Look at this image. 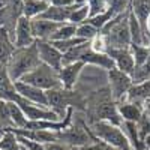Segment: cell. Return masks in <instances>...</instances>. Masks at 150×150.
<instances>
[{"instance_id": "6da1fadb", "label": "cell", "mask_w": 150, "mask_h": 150, "mask_svg": "<svg viewBox=\"0 0 150 150\" xmlns=\"http://www.w3.org/2000/svg\"><path fill=\"white\" fill-rule=\"evenodd\" d=\"M41 65L39 53H38L36 41L35 44L24 47V48H15L14 54H12L9 63L6 65L8 75L12 81H20L24 75H27L33 69H36Z\"/></svg>"}, {"instance_id": "7a4b0ae2", "label": "cell", "mask_w": 150, "mask_h": 150, "mask_svg": "<svg viewBox=\"0 0 150 150\" xmlns=\"http://www.w3.org/2000/svg\"><path fill=\"white\" fill-rule=\"evenodd\" d=\"M89 131L93 138L102 141L117 150H132V146L128 140L126 134H125V131L122 129V126L112 125L110 122L99 120V122L90 123Z\"/></svg>"}, {"instance_id": "3957f363", "label": "cell", "mask_w": 150, "mask_h": 150, "mask_svg": "<svg viewBox=\"0 0 150 150\" xmlns=\"http://www.w3.org/2000/svg\"><path fill=\"white\" fill-rule=\"evenodd\" d=\"M104 35L108 48H129L131 33H129V11L123 15L112 18L99 32ZM107 48V50H108Z\"/></svg>"}, {"instance_id": "277c9868", "label": "cell", "mask_w": 150, "mask_h": 150, "mask_svg": "<svg viewBox=\"0 0 150 150\" xmlns=\"http://www.w3.org/2000/svg\"><path fill=\"white\" fill-rule=\"evenodd\" d=\"M20 81L26 83V84H30V86H35V87H38V89L44 90V92L62 87V83H60V78H59V72L54 71L53 68L44 65V63H41L36 69H33L27 75H24Z\"/></svg>"}, {"instance_id": "5b68a950", "label": "cell", "mask_w": 150, "mask_h": 150, "mask_svg": "<svg viewBox=\"0 0 150 150\" xmlns=\"http://www.w3.org/2000/svg\"><path fill=\"white\" fill-rule=\"evenodd\" d=\"M57 140L59 143L68 144L74 149H81L93 143V137L89 131V126L86 123H83L81 126L77 125H71L69 128L59 131L57 132Z\"/></svg>"}, {"instance_id": "8992f818", "label": "cell", "mask_w": 150, "mask_h": 150, "mask_svg": "<svg viewBox=\"0 0 150 150\" xmlns=\"http://www.w3.org/2000/svg\"><path fill=\"white\" fill-rule=\"evenodd\" d=\"M107 72H108V89H110L112 101L116 104L125 102L131 86L134 84L132 77L122 72V71H119L117 68H112Z\"/></svg>"}, {"instance_id": "52a82bcc", "label": "cell", "mask_w": 150, "mask_h": 150, "mask_svg": "<svg viewBox=\"0 0 150 150\" xmlns=\"http://www.w3.org/2000/svg\"><path fill=\"white\" fill-rule=\"evenodd\" d=\"M36 47H38V53H39L41 63L53 68L54 71L59 72L62 69L63 54H62L50 41H36Z\"/></svg>"}, {"instance_id": "ba28073f", "label": "cell", "mask_w": 150, "mask_h": 150, "mask_svg": "<svg viewBox=\"0 0 150 150\" xmlns=\"http://www.w3.org/2000/svg\"><path fill=\"white\" fill-rule=\"evenodd\" d=\"M107 54L114 62V68L119 71L132 75L135 71V60L129 48H108Z\"/></svg>"}, {"instance_id": "9c48e42d", "label": "cell", "mask_w": 150, "mask_h": 150, "mask_svg": "<svg viewBox=\"0 0 150 150\" xmlns=\"http://www.w3.org/2000/svg\"><path fill=\"white\" fill-rule=\"evenodd\" d=\"M15 86V90L17 93L26 99V101L32 102V104H36L39 107H44V108H48V99H47V92L38 89L35 86H30V84H26L23 81H15L14 83Z\"/></svg>"}, {"instance_id": "30bf717a", "label": "cell", "mask_w": 150, "mask_h": 150, "mask_svg": "<svg viewBox=\"0 0 150 150\" xmlns=\"http://www.w3.org/2000/svg\"><path fill=\"white\" fill-rule=\"evenodd\" d=\"M65 23H54L50 20L44 18H33L30 20V26H32V35L35 38V41H50L51 36L56 33V30Z\"/></svg>"}, {"instance_id": "8fae6325", "label": "cell", "mask_w": 150, "mask_h": 150, "mask_svg": "<svg viewBox=\"0 0 150 150\" xmlns=\"http://www.w3.org/2000/svg\"><path fill=\"white\" fill-rule=\"evenodd\" d=\"M35 44V38L32 35V26L30 20L26 17H20L15 24V32H14V45L15 48H24Z\"/></svg>"}, {"instance_id": "7c38bea8", "label": "cell", "mask_w": 150, "mask_h": 150, "mask_svg": "<svg viewBox=\"0 0 150 150\" xmlns=\"http://www.w3.org/2000/svg\"><path fill=\"white\" fill-rule=\"evenodd\" d=\"M84 66L86 65L81 63V62H75V63H69V65L62 66V69L59 71V78H60L62 87H63L65 90H74V87L77 84L78 77L83 72Z\"/></svg>"}, {"instance_id": "4fadbf2b", "label": "cell", "mask_w": 150, "mask_h": 150, "mask_svg": "<svg viewBox=\"0 0 150 150\" xmlns=\"http://www.w3.org/2000/svg\"><path fill=\"white\" fill-rule=\"evenodd\" d=\"M147 101H150V80L143 83H134L126 95V102L140 105L144 108Z\"/></svg>"}, {"instance_id": "5bb4252c", "label": "cell", "mask_w": 150, "mask_h": 150, "mask_svg": "<svg viewBox=\"0 0 150 150\" xmlns=\"http://www.w3.org/2000/svg\"><path fill=\"white\" fill-rule=\"evenodd\" d=\"M0 99L8 102H18L20 95L15 90L14 81L9 78L6 68L0 66Z\"/></svg>"}, {"instance_id": "9a60e30c", "label": "cell", "mask_w": 150, "mask_h": 150, "mask_svg": "<svg viewBox=\"0 0 150 150\" xmlns=\"http://www.w3.org/2000/svg\"><path fill=\"white\" fill-rule=\"evenodd\" d=\"M14 51L15 45L12 41V36L5 27H0V66L2 68H6Z\"/></svg>"}, {"instance_id": "2e32d148", "label": "cell", "mask_w": 150, "mask_h": 150, "mask_svg": "<svg viewBox=\"0 0 150 150\" xmlns=\"http://www.w3.org/2000/svg\"><path fill=\"white\" fill-rule=\"evenodd\" d=\"M75 5H72V6H51L50 5L44 14L39 15V18L50 20V21H54V23H68Z\"/></svg>"}, {"instance_id": "e0dca14e", "label": "cell", "mask_w": 150, "mask_h": 150, "mask_svg": "<svg viewBox=\"0 0 150 150\" xmlns=\"http://www.w3.org/2000/svg\"><path fill=\"white\" fill-rule=\"evenodd\" d=\"M117 111L120 114L122 122H129V123H137L141 116L144 114V108L140 105H135L131 102H120L117 104Z\"/></svg>"}, {"instance_id": "ac0fdd59", "label": "cell", "mask_w": 150, "mask_h": 150, "mask_svg": "<svg viewBox=\"0 0 150 150\" xmlns=\"http://www.w3.org/2000/svg\"><path fill=\"white\" fill-rule=\"evenodd\" d=\"M48 0H23V17L29 20L38 18L48 9Z\"/></svg>"}, {"instance_id": "d6986e66", "label": "cell", "mask_w": 150, "mask_h": 150, "mask_svg": "<svg viewBox=\"0 0 150 150\" xmlns=\"http://www.w3.org/2000/svg\"><path fill=\"white\" fill-rule=\"evenodd\" d=\"M131 12L146 33V21L150 15V0H131Z\"/></svg>"}, {"instance_id": "ffe728a7", "label": "cell", "mask_w": 150, "mask_h": 150, "mask_svg": "<svg viewBox=\"0 0 150 150\" xmlns=\"http://www.w3.org/2000/svg\"><path fill=\"white\" fill-rule=\"evenodd\" d=\"M8 104H9L11 119H12V123H14V129H26L29 120H27L26 114L23 112V110L20 108V105L15 104V102H8Z\"/></svg>"}, {"instance_id": "44dd1931", "label": "cell", "mask_w": 150, "mask_h": 150, "mask_svg": "<svg viewBox=\"0 0 150 150\" xmlns=\"http://www.w3.org/2000/svg\"><path fill=\"white\" fill-rule=\"evenodd\" d=\"M90 17V11H89V6L86 3H77L72 11V14L69 17V24H74V26H80V24L86 23Z\"/></svg>"}, {"instance_id": "7402d4cb", "label": "cell", "mask_w": 150, "mask_h": 150, "mask_svg": "<svg viewBox=\"0 0 150 150\" xmlns=\"http://www.w3.org/2000/svg\"><path fill=\"white\" fill-rule=\"evenodd\" d=\"M75 32H77V26H74V24H69V23H65V24H62V26L56 30V33L51 36L50 42L71 39V38L75 36Z\"/></svg>"}, {"instance_id": "603a6c76", "label": "cell", "mask_w": 150, "mask_h": 150, "mask_svg": "<svg viewBox=\"0 0 150 150\" xmlns=\"http://www.w3.org/2000/svg\"><path fill=\"white\" fill-rule=\"evenodd\" d=\"M99 35V30L96 27H93L90 23H83L80 26H77V32H75V36L83 39L84 42H90L93 38H96Z\"/></svg>"}, {"instance_id": "cb8c5ba5", "label": "cell", "mask_w": 150, "mask_h": 150, "mask_svg": "<svg viewBox=\"0 0 150 150\" xmlns=\"http://www.w3.org/2000/svg\"><path fill=\"white\" fill-rule=\"evenodd\" d=\"M0 128L3 129V132L14 129V123H12L11 112H9V104L3 99H0Z\"/></svg>"}, {"instance_id": "d4e9b609", "label": "cell", "mask_w": 150, "mask_h": 150, "mask_svg": "<svg viewBox=\"0 0 150 150\" xmlns=\"http://www.w3.org/2000/svg\"><path fill=\"white\" fill-rule=\"evenodd\" d=\"M129 50H131V53L134 56V60H135V68H141L147 62V57H149V53H150V47H146V45H131Z\"/></svg>"}, {"instance_id": "484cf974", "label": "cell", "mask_w": 150, "mask_h": 150, "mask_svg": "<svg viewBox=\"0 0 150 150\" xmlns=\"http://www.w3.org/2000/svg\"><path fill=\"white\" fill-rule=\"evenodd\" d=\"M108 9L111 12L112 18H116L119 15H123L131 9V0H110Z\"/></svg>"}, {"instance_id": "4316f807", "label": "cell", "mask_w": 150, "mask_h": 150, "mask_svg": "<svg viewBox=\"0 0 150 150\" xmlns=\"http://www.w3.org/2000/svg\"><path fill=\"white\" fill-rule=\"evenodd\" d=\"M0 149L2 150H21V144L18 141V137L14 132H5L0 138Z\"/></svg>"}, {"instance_id": "83f0119b", "label": "cell", "mask_w": 150, "mask_h": 150, "mask_svg": "<svg viewBox=\"0 0 150 150\" xmlns=\"http://www.w3.org/2000/svg\"><path fill=\"white\" fill-rule=\"evenodd\" d=\"M83 42H84L83 39H80V38H77V36H74V38H71V39H66V41H56V42H51V44L59 50L62 54H65V53L71 51L72 48H75V47H78L80 44H83Z\"/></svg>"}, {"instance_id": "f1b7e54d", "label": "cell", "mask_w": 150, "mask_h": 150, "mask_svg": "<svg viewBox=\"0 0 150 150\" xmlns=\"http://www.w3.org/2000/svg\"><path fill=\"white\" fill-rule=\"evenodd\" d=\"M135 126H137V132H138L140 140L144 143L146 137L150 135V117H149V114L146 111H144V114L141 116V119L135 123Z\"/></svg>"}, {"instance_id": "f546056e", "label": "cell", "mask_w": 150, "mask_h": 150, "mask_svg": "<svg viewBox=\"0 0 150 150\" xmlns=\"http://www.w3.org/2000/svg\"><path fill=\"white\" fill-rule=\"evenodd\" d=\"M18 137V135H17ZM18 141L23 147H26L27 150H45V144L42 143H38V141H32V140H27L24 137H18Z\"/></svg>"}, {"instance_id": "4dcf8cb0", "label": "cell", "mask_w": 150, "mask_h": 150, "mask_svg": "<svg viewBox=\"0 0 150 150\" xmlns=\"http://www.w3.org/2000/svg\"><path fill=\"white\" fill-rule=\"evenodd\" d=\"M45 150H75V149L63 143H50L45 144Z\"/></svg>"}, {"instance_id": "1f68e13d", "label": "cell", "mask_w": 150, "mask_h": 150, "mask_svg": "<svg viewBox=\"0 0 150 150\" xmlns=\"http://www.w3.org/2000/svg\"><path fill=\"white\" fill-rule=\"evenodd\" d=\"M51 6H72L77 3V0H48Z\"/></svg>"}, {"instance_id": "d6a6232c", "label": "cell", "mask_w": 150, "mask_h": 150, "mask_svg": "<svg viewBox=\"0 0 150 150\" xmlns=\"http://www.w3.org/2000/svg\"><path fill=\"white\" fill-rule=\"evenodd\" d=\"M146 35L150 38V15H149L147 21H146Z\"/></svg>"}, {"instance_id": "836d02e7", "label": "cell", "mask_w": 150, "mask_h": 150, "mask_svg": "<svg viewBox=\"0 0 150 150\" xmlns=\"http://www.w3.org/2000/svg\"><path fill=\"white\" fill-rule=\"evenodd\" d=\"M5 5H6V0H0V9H2Z\"/></svg>"}, {"instance_id": "e575fe53", "label": "cell", "mask_w": 150, "mask_h": 150, "mask_svg": "<svg viewBox=\"0 0 150 150\" xmlns=\"http://www.w3.org/2000/svg\"><path fill=\"white\" fill-rule=\"evenodd\" d=\"M3 134H5V132H3V129L0 128V138H2V137H3Z\"/></svg>"}, {"instance_id": "d590c367", "label": "cell", "mask_w": 150, "mask_h": 150, "mask_svg": "<svg viewBox=\"0 0 150 150\" xmlns=\"http://www.w3.org/2000/svg\"><path fill=\"white\" fill-rule=\"evenodd\" d=\"M21 150H27V149H26V147H23V146H21Z\"/></svg>"}, {"instance_id": "8d00e7d4", "label": "cell", "mask_w": 150, "mask_h": 150, "mask_svg": "<svg viewBox=\"0 0 150 150\" xmlns=\"http://www.w3.org/2000/svg\"><path fill=\"white\" fill-rule=\"evenodd\" d=\"M149 117H150V114H149Z\"/></svg>"}, {"instance_id": "74e56055", "label": "cell", "mask_w": 150, "mask_h": 150, "mask_svg": "<svg viewBox=\"0 0 150 150\" xmlns=\"http://www.w3.org/2000/svg\"><path fill=\"white\" fill-rule=\"evenodd\" d=\"M144 150H147V149H144Z\"/></svg>"}, {"instance_id": "f35d334b", "label": "cell", "mask_w": 150, "mask_h": 150, "mask_svg": "<svg viewBox=\"0 0 150 150\" xmlns=\"http://www.w3.org/2000/svg\"><path fill=\"white\" fill-rule=\"evenodd\" d=\"M0 150H2V149H0Z\"/></svg>"}]
</instances>
